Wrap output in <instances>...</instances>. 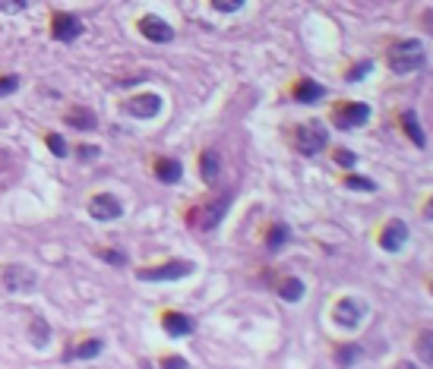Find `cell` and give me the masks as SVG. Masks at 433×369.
<instances>
[{
    "label": "cell",
    "instance_id": "5",
    "mask_svg": "<svg viewBox=\"0 0 433 369\" xmlns=\"http://www.w3.org/2000/svg\"><path fill=\"white\" fill-rule=\"evenodd\" d=\"M332 319H335V326H342V328H357L367 319V303H361V300H355V297H345L335 303Z\"/></svg>",
    "mask_w": 433,
    "mask_h": 369
},
{
    "label": "cell",
    "instance_id": "21",
    "mask_svg": "<svg viewBox=\"0 0 433 369\" xmlns=\"http://www.w3.org/2000/svg\"><path fill=\"white\" fill-rule=\"evenodd\" d=\"M45 142H48V149L57 155V158H63V155H67V142H63L61 136H57V132H48L45 136Z\"/></svg>",
    "mask_w": 433,
    "mask_h": 369
},
{
    "label": "cell",
    "instance_id": "18",
    "mask_svg": "<svg viewBox=\"0 0 433 369\" xmlns=\"http://www.w3.org/2000/svg\"><path fill=\"white\" fill-rule=\"evenodd\" d=\"M278 293H282V300H288V303H297V300L304 297V281H300V278H288V281H282Z\"/></svg>",
    "mask_w": 433,
    "mask_h": 369
},
{
    "label": "cell",
    "instance_id": "16",
    "mask_svg": "<svg viewBox=\"0 0 433 369\" xmlns=\"http://www.w3.org/2000/svg\"><path fill=\"white\" fill-rule=\"evenodd\" d=\"M402 127H405V132L411 136V142L414 145H427V139H424V130H421V123H417V117H414V110H402Z\"/></svg>",
    "mask_w": 433,
    "mask_h": 369
},
{
    "label": "cell",
    "instance_id": "15",
    "mask_svg": "<svg viewBox=\"0 0 433 369\" xmlns=\"http://www.w3.org/2000/svg\"><path fill=\"white\" fill-rule=\"evenodd\" d=\"M67 123L70 127H76V130H95L98 127V120H95V114L89 108H73V110H67Z\"/></svg>",
    "mask_w": 433,
    "mask_h": 369
},
{
    "label": "cell",
    "instance_id": "10",
    "mask_svg": "<svg viewBox=\"0 0 433 369\" xmlns=\"http://www.w3.org/2000/svg\"><path fill=\"white\" fill-rule=\"evenodd\" d=\"M139 35H146L149 41H156V44H168V41H174V28L168 26L165 19H158V16H143L139 19Z\"/></svg>",
    "mask_w": 433,
    "mask_h": 369
},
{
    "label": "cell",
    "instance_id": "25",
    "mask_svg": "<svg viewBox=\"0 0 433 369\" xmlns=\"http://www.w3.org/2000/svg\"><path fill=\"white\" fill-rule=\"evenodd\" d=\"M19 88V76H0V98L4 95H13Z\"/></svg>",
    "mask_w": 433,
    "mask_h": 369
},
{
    "label": "cell",
    "instance_id": "8",
    "mask_svg": "<svg viewBox=\"0 0 433 369\" xmlns=\"http://www.w3.org/2000/svg\"><path fill=\"white\" fill-rule=\"evenodd\" d=\"M4 284L13 293H29L35 291V271L29 265H6L4 269Z\"/></svg>",
    "mask_w": 433,
    "mask_h": 369
},
{
    "label": "cell",
    "instance_id": "12",
    "mask_svg": "<svg viewBox=\"0 0 433 369\" xmlns=\"http://www.w3.org/2000/svg\"><path fill=\"white\" fill-rule=\"evenodd\" d=\"M165 331L171 338H187L193 331V319L187 313H165Z\"/></svg>",
    "mask_w": 433,
    "mask_h": 369
},
{
    "label": "cell",
    "instance_id": "2",
    "mask_svg": "<svg viewBox=\"0 0 433 369\" xmlns=\"http://www.w3.org/2000/svg\"><path fill=\"white\" fill-rule=\"evenodd\" d=\"M326 127L322 123H304V127H297L295 132V145L300 155H307V158H313V155H320L326 149Z\"/></svg>",
    "mask_w": 433,
    "mask_h": 369
},
{
    "label": "cell",
    "instance_id": "24",
    "mask_svg": "<svg viewBox=\"0 0 433 369\" xmlns=\"http://www.w3.org/2000/svg\"><path fill=\"white\" fill-rule=\"evenodd\" d=\"M240 6H244V0H212V10H218V13H234Z\"/></svg>",
    "mask_w": 433,
    "mask_h": 369
},
{
    "label": "cell",
    "instance_id": "4",
    "mask_svg": "<svg viewBox=\"0 0 433 369\" xmlns=\"http://www.w3.org/2000/svg\"><path fill=\"white\" fill-rule=\"evenodd\" d=\"M370 120V108L364 101H348V105H339L332 110V123L339 130H355V127H364Z\"/></svg>",
    "mask_w": 433,
    "mask_h": 369
},
{
    "label": "cell",
    "instance_id": "6",
    "mask_svg": "<svg viewBox=\"0 0 433 369\" xmlns=\"http://www.w3.org/2000/svg\"><path fill=\"white\" fill-rule=\"evenodd\" d=\"M89 215L95 221H117L123 215V205H121V199L111 193H98L89 199Z\"/></svg>",
    "mask_w": 433,
    "mask_h": 369
},
{
    "label": "cell",
    "instance_id": "9",
    "mask_svg": "<svg viewBox=\"0 0 433 369\" xmlns=\"http://www.w3.org/2000/svg\"><path fill=\"white\" fill-rule=\"evenodd\" d=\"M123 110H127L130 117H136V120H152V117H158L161 110V98L158 95H136V98H130L127 105H123Z\"/></svg>",
    "mask_w": 433,
    "mask_h": 369
},
{
    "label": "cell",
    "instance_id": "20",
    "mask_svg": "<svg viewBox=\"0 0 433 369\" xmlns=\"http://www.w3.org/2000/svg\"><path fill=\"white\" fill-rule=\"evenodd\" d=\"M345 187H348V189H357V193H373V189H377V183H373L370 177H357V174H351L348 180H345Z\"/></svg>",
    "mask_w": 433,
    "mask_h": 369
},
{
    "label": "cell",
    "instance_id": "14",
    "mask_svg": "<svg viewBox=\"0 0 433 369\" xmlns=\"http://www.w3.org/2000/svg\"><path fill=\"white\" fill-rule=\"evenodd\" d=\"M322 95H326V88H322L320 83H313V79H300V83L295 85V98L300 101V105H313V101H320Z\"/></svg>",
    "mask_w": 433,
    "mask_h": 369
},
{
    "label": "cell",
    "instance_id": "28",
    "mask_svg": "<svg viewBox=\"0 0 433 369\" xmlns=\"http://www.w3.org/2000/svg\"><path fill=\"white\" fill-rule=\"evenodd\" d=\"M355 360H357V348H345V350H339V363H342V366H355Z\"/></svg>",
    "mask_w": 433,
    "mask_h": 369
},
{
    "label": "cell",
    "instance_id": "22",
    "mask_svg": "<svg viewBox=\"0 0 433 369\" xmlns=\"http://www.w3.org/2000/svg\"><path fill=\"white\" fill-rule=\"evenodd\" d=\"M370 70H373V61H361V63H355V66L348 70V83H357V79H364Z\"/></svg>",
    "mask_w": 433,
    "mask_h": 369
},
{
    "label": "cell",
    "instance_id": "1",
    "mask_svg": "<svg viewBox=\"0 0 433 369\" xmlns=\"http://www.w3.org/2000/svg\"><path fill=\"white\" fill-rule=\"evenodd\" d=\"M421 63H424V44L417 38L395 41L392 48H389V66H392V73H399V76L414 73Z\"/></svg>",
    "mask_w": 433,
    "mask_h": 369
},
{
    "label": "cell",
    "instance_id": "3",
    "mask_svg": "<svg viewBox=\"0 0 433 369\" xmlns=\"http://www.w3.org/2000/svg\"><path fill=\"white\" fill-rule=\"evenodd\" d=\"M193 271V262H183V259H171L165 265H156V269H139L136 275L143 281H178V278H187Z\"/></svg>",
    "mask_w": 433,
    "mask_h": 369
},
{
    "label": "cell",
    "instance_id": "30",
    "mask_svg": "<svg viewBox=\"0 0 433 369\" xmlns=\"http://www.w3.org/2000/svg\"><path fill=\"white\" fill-rule=\"evenodd\" d=\"M161 366H165V369H183V366H187V360H183V357H168V360H161Z\"/></svg>",
    "mask_w": 433,
    "mask_h": 369
},
{
    "label": "cell",
    "instance_id": "31",
    "mask_svg": "<svg viewBox=\"0 0 433 369\" xmlns=\"http://www.w3.org/2000/svg\"><path fill=\"white\" fill-rule=\"evenodd\" d=\"M101 256H105V259H111L114 265H123V256L121 253H101Z\"/></svg>",
    "mask_w": 433,
    "mask_h": 369
},
{
    "label": "cell",
    "instance_id": "17",
    "mask_svg": "<svg viewBox=\"0 0 433 369\" xmlns=\"http://www.w3.org/2000/svg\"><path fill=\"white\" fill-rule=\"evenodd\" d=\"M200 174H203V183H215L218 180V155L215 152H203Z\"/></svg>",
    "mask_w": 433,
    "mask_h": 369
},
{
    "label": "cell",
    "instance_id": "19",
    "mask_svg": "<svg viewBox=\"0 0 433 369\" xmlns=\"http://www.w3.org/2000/svg\"><path fill=\"white\" fill-rule=\"evenodd\" d=\"M285 240H288V227H285V224H272V227H269V237H266V246L269 249H282Z\"/></svg>",
    "mask_w": 433,
    "mask_h": 369
},
{
    "label": "cell",
    "instance_id": "29",
    "mask_svg": "<svg viewBox=\"0 0 433 369\" xmlns=\"http://www.w3.org/2000/svg\"><path fill=\"white\" fill-rule=\"evenodd\" d=\"M76 155H79V158H83V161H95V158H98V149H95V145H79V149H76Z\"/></svg>",
    "mask_w": 433,
    "mask_h": 369
},
{
    "label": "cell",
    "instance_id": "7",
    "mask_svg": "<svg viewBox=\"0 0 433 369\" xmlns=\"http://www.w3.org/2000/svg\"><path fill=\"white\" fill-rule=\"evenodd\" d=\"M51 35H54L57 41H76L79 35H83V19L73 16V13H54V19H51Z\"/></svg>",
    "mask_w": 433,
    "mask_h": 369
},
{
    "label": "cell",
    "instance_id": "27",
    "mask_svg": "<svg viewBox=\"0 0 433 369\" xmlns=\"http://www.w3.org/2000/svg\"><path fill=\"white\" fill-rule=\"evenodd\" d=\"M29 0H0V13H23Z\"/></svg>",
    "mask_w": 433,
    "mask_h": 369
},
{
    "label": "cell",
    "instance_id": "13",
    "mask_svg": "<svg viewBox=\"0 0 433 369\" xmlns=\"http://www.w3.org/2000/svg\"><path fill=\"white\" fill-rule=\"evenodd\" d=\"M156 177L161 183H178L183 177V165L178 158H158L156 161Z\"/></svg>",
    "mask_w": 433,
    "mask_h": 369
},
{
    "label": "cell",
    "instance_id": "11",
    "mask_svg": "<svg viewBox=\"0 0 433 369\" xmlns=\"http://www.w3.org/2000/svg\"><path fill=\"white\" fill-rule=\"evenodd\" d=\"M408 243V224L405 221H389V224L383 227V234H379V246L386 249V253H399L402 246Z\"/></svg>",
    "mask_w": 433,
    "mask_h": 369
},
{
    "label": "cell",
    "instance_id": "26",
    "mask_svg": "<svg viewBox=\"0 0 433 369\" xmlns=\"http://www.w3.org/2000/svg\"><path fill=\"white\" fill-rule=\"evenodd\" d=\"M95 353H101V341H86V344H79L76 348V357H95Z\"/></svg>",
    "mask_w": 433,
    "mask_h": 369
},
{
    "label": "cell",
    "instance_id": "23",
    "mask_svg": "<svg viewBox=\"0 0 433 369\" xmlns=\"http://www.w3.org/2000/svg\"><path fill=\"white\" fill-rule=\"evenodd\" d=\"M335 165H339V167H348V171H351V167L357 165V155L348 152V149H339V152H335Z\"/></svg>",
    "mask_w": 433,
    "mask_h": 369
}]
</instances>
